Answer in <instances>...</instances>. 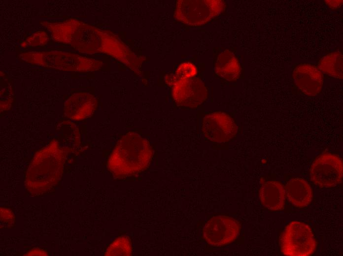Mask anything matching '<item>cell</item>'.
<instances>
[{
    "instance_id": "12",
    "label": "cell",
    "mask_w": 343,
    "mask_h": 256,
    "mask_svg": "<svg viewBox=\"0 0 343 256\" xmlns=\"http://www.w3.org/2000/svg\"><path fill=\"white\" fill-rule=\"evenodd\" d=\"M259 197L261 204L270 210H281L284 207L285 188L279 182H264L260 189Z\"/></svg>"
},
{
    "instance_id": "7",
    "label": "cell",
    "mask_w": 343,
    "mask_h": 256,
    "mask_svg": "<svg viewBox=\"0 0 343 256\" xmlns=\"http://www.w3.org/2000/svg\"><path fill=\"white\" fill-rule=\"evenodd\" d=\"M240 231L238 222L226 216H216L205 225L203 234L206 242L211 246L219 247L229 244L238 237Z\"/></svg>"
},
{
    "instance_id": "14",
    "label": "cell",
    "mask_w": 343,
    "mask_h": 256,
    "mask_svg": "<svg viewBox=\"0 0 343 256\" xmlns=\"http://www.w3.org/2000/svg\"><path fill=\"white\" fill-rule=\"evenodd\" d=\"M241 68L235 55L226 50L218 56L215 66L217 75L228 81H235L240 76Z\"/></svg>"
},
{
    "instance_id": "1",
    "label": "cell",
    "mask_w": 343,
    "mask_h": 256,
    "mask_svg": "<svg viewBox=\"0 0 343 256\" xmlns=\"http://www.w3.org/2000/svg\"><path fill=\"white\" fill-rule=\"evenodd\" d=\"M39 24L49 32L52 40L69 45L79 52L107 54L136 72L141 68L142 58L137 56L108 31L72 18L65 20L41 21Z\"/></svg>"
},
{
    "instance_id": "19",
    "label": "cell",
    "mask_w": 343,
    "mask_h": 256,
    "mask_svg": "<svg viewBox=\"0 0 343 256\" xmlns=\"http://www.w3.org/2000/svg\"><path fill=\"white\" fill-rule=\"evenodd\" d=\"M112 255H130L131 251V244L128 238L122 237L117 240L111 246Z\"/></svg>"
},
{
    "instance_id": "13",
    "label": "cell",
    "mask_w": 343,
    "mask_h": 256,
    "mask_svg": "<svg viewBox=\"0 0 343 256\" xmlns=\"http://www.w3.org/2000/svg\"><path fill=\"white\" fill-rule=\"evenodd\" d=\"M284 188L288 200L296 207H306L312 200V189L309 184L302 178L291 179Z\"/></svg>"
},
{
    "instance_id": "8",
    "label": "cell",
    "mask_w": 343,
    "mask_h": 256,
    "mask_svg": "<svg viewBox=\"0 0 343 256\" xmlns=\"http://www.w3.org/2000/svg\"><path fill=\"white\" fill-rule=\"evenodd\" d=\"M202 131L208 140L225 142L232 139L237 134L236 124L227 114L214 112L206 116L203 119Z\"/></svg>"
},
{
    "instance_id": "6",
    "label": "cell",
    "mask_w": 343,
    "mask_h": 256,
    "mask_svg": "<svg viewBox=\"0 0 343 256\" xmlns=\"http://www.w3.org/2000/svg\"><path fill=\"white\" fill-rule=\"evenodd\" d=\"M343 165L337 155L326 153L316 158L310 168L311 181L321 188H331L342 182Z\"/></svg>"
},
{
    "instance_id": "20",
    "label": "cell",
    "mask_w": 343,
    "mask_h": 256,
    "mask_svg": "<svg viewBox=\"0 0 343 256\" xmlns=\"http://www.w3.org/2000/svg\"><path fill=\"white\" fill-rule=\"evenodd\" d=\"M325 3L332 9H338L343 4V0H325Z\"/></svg>"
},
{
    "instance_id": "15",
    "label": "cell",
    "mask_w": 343,
    "mask_h": 256,
    "mask_svg": "<svg viewBox=\"0 0 343 256\" xmlns=\"http://www.w3.org/2000/svg\"><path fill=\"white\" fill-rule=\"evenodd\" d=\"M317 66L323 74L343 79V54L340 52L335 51L323 56Z\"/></svg>"
},
{
    "instance_id": "9",
    "label": "cell",
    "mask_w": 343,
    "mask_h": 256,
    "mask_svg": "<svg viewBox=\"0 0 343 256\" xmlns=\"http://www.w3.org/2000/svg\"><path fill=\"white\" fill-rule=\"evenodd\" d=\"M172 96L179 105L193 108L203 103L207 96L203 81L192 77L175 82L172 85Z\"/></svg>"
},
{
    "instance_id": "16",
    "label": "cell",
    "mask_w": 343,
    "mask_h": 256,
    "mask_svg": "<svg viewBox=\"0 0 343 256\" xmlns=\"http://www.w3.org/2000/svg\"><path fill=\"white\" fill-rule=\"evenodd\" d=\"M197 73V68L192 63L185 62L180 64L174 74L168 75L165 77L167 83L172 85L175 82L194 77Z\"/></svg>"
},
{
    "instance_id": "5",
    "label": "cell",
    "mask_w": 343,
    "mask_h": 256,
    "mask_svg": "<svg viewBox=\"0 0 343 256\" xmlns=\"http://www.w3.org/2000/svg\"><path fill=\"white\" fill-rule=\"evenodd\" d=\"M280 243L283 254L288 256H310L317 245L309 226L298 221H293L285 227Z\"/></svg>"
},
{
    "instance_id": "4",
    "label": "cell",
    "mask_w": 343,
    "mask_h": 256,
    "mask_svg": "<svg viewBox=\"0 0 343 256\" xmlns=\"http://www.w3.org/2000/svg\"><path fill=\"white\" fill-rule=\"evenodd\" d=\"M225 6L221 0H180L176 3L174 17L187 25L199 26L218 15Z\"/></svg>"
},
{
    "instance_id": "11",
    "label": "cell",
    "mask_w": 343,
    "mask_h": 256,
    "mask_svg": "<svg viewBox=\"0 0 343 256\" xmlns=\"http://www.w3.org/2000/svg\"><path fill=\"white\" fill-rule=\"evenodd\" d=\"M97 100L85 92L72 95L64 103V115L73 120H81L90 116L97 107Z\"/></svg>"
},
{
    "instance_id": "10",
    "label": "cell",
    "mask_w": 343,
    "mask_h": 256,
    "mask_svg": "<svg viewBox=\"0 0 343 256\" xmlns=\"http://www.w3.org/2000/svg\"><path fill=\"white\" fill-rule=\"evenodd\" d=\"M294 82L298 89L309 96H315L321 91L323 84V74L317 66L308 63L297 65L292 73Z\"/></svg>"
},
{
    "instance_id": "17",
    "label": "cell",
    "mask_w": 343,
    "mask_h": 256,
    "mask_svg": "<svg viewBox=\"0 0 343 256\" xmlns=\"http://www.w3.org/2000/svg\"><path fill=\"white\" fill-rule=\"evenodd\" d=\"M2 75L0 78V111L9 109L14 99L11 84L8 78Z\"/></svg>"
},
{
    "instance_id": "2",
    "label": "cell",
    "mask_w": 343,
    "mask_h": 256,
    "mask_svg": "<svg viewBox=\"0 0 343 256\" xmlns=\"http://www.w3.org/2000/svg\"><path fill=\"white\" fill-rule=\"evenodd\" d=\"M151 155L148 142L137 133H129L120 140L113 151L109 167L117 176L132 175L147 167Z\"/></svg>"
},
{
    "instance_id": "3",
    "label": "cell",
    "mask_w": 343,
    "mask_h": 256,
    "mask_svg": "<svg viewBox=\"0 0 343 256\" xmlns=\"http://www.w3.org/2000/svg\"><path fill=\"white\" fill-rule=\"evenodd\" d=\"M18 58L22 62L66 71H94L105 65L101 60L57 50L28 51L19 54Z\"/></svg>"
},
{
    "instance_id": "18",
    "label": "cell",
    "mask_w": 343,
    "mask_h": 256,
    "mask_svg": "<svg viewBox=\"0 0 343 256\" xmlns=\"http://www.w3.org/2000/svg\"><path fill=\"white\" fill-rule=\"evenodd\" d=\"M49 40V35L44 31H38L23 41L20 44V47L27 48L43 46L47 44Z\"/></svg>"
}]
</instances>
